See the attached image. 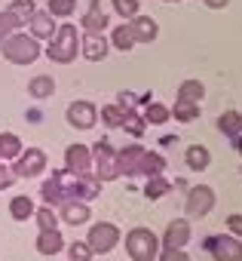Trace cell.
I'll use <instances>...</instances> for the list:
<instances>
[{
    "mask_svg": "<svg viewBox=\"0 0 242 261\" xmlns=\"http://www.w3.org/2000/svg\"><path fill=\"white\" fill-rule=\"evenodd\" d=\"M46 56L58 65H71L77 56H80V37H77V28L74 25H58L49 46H46Z\"/></svg>",
    "mask_w": 242,
    "mask_h": 261,
    "instance_id": "obj_1",
    "label": "cell"
},
{
    "mask_svg": "<svg viewBox=\"0 0 242 261\" xmlns=\"http://www.w3.org/2000/svg\"><path fill=\"white\" fill-rule=\"evenodd\" d=\"M0 46H4V59L13 62V65H34L40 59V40L31 37V34H22V31L7 37Z\"/></svg>",
    "mask_w": 242,
    "mask_h": 261,
    "instance_id": "obj_2",
    "label": "cell"
},
{
    "mask_svg": "<svg viewBox=\"0 0 242 261\" xmlns=\"http://www.w3.org/2000/svg\"><path fill=\"white\" fill-rule=\"evenodd\" d=\"M126 252L132 261H157L160 255V237L147 227H132L126 233Z\"/></svg>",
    "mask_w": 242,
    "mask_h": 261,
    "instance_id": "obj_3",
    "label": "cell"
},
{
    "mask_svg": "<svg viewBox=\"0 0 242 261\" xmlns=\"http://www.w3.org/2000/svg\"><path fill=\"white\" fill-rule=\"evenodd\" d=\"M92 163H95V172H92V175H95L101 185L119 178V160H116V151L110 148V142H95Z\"/></svg>",
    "mask_w": 242,
    "mask_h": 261,
    "instance_id": "obj_4",
    "label": "cell"
},
{
    "mask_svg": "<svg viewBox=\"0 0 242 261\" xmlns=\"http://www.w3.org/2000/svg\"><path fill=\"white\" fill-rule=\"evenodd\" d=\"M86 243H89L92 255H104V252H110V249H116V246H119V227H116V224H110V221H98V224H92V227H89Z\"/></svg>",
    "mask_w": 242,
    "mask_h": 261,
    "instance_id": "obj_5",
    "label": "cell"
},
{
    "mask_svg": "<svg viewBox=\"0 0 242 261\" xmlns=\"http://www.w3.org/2000/svg\"><path fill=\"white\" fill-rule=\"evenodd\" d=\"M205 249L211 252L215 261H242V240L239 237H208Z\"/></svg>",
    "mask_w": 242,
    "mask_h": 261,
    "instance_id": "obj_6",
    "label": "cell"
},
{
    "mask_svg": "<svg viewBox=\"0 0 242 261\" xmlns=\"http://www.w3.org/2000/svg\"><path fill=\"white\" fill-rule=\"evenodd\" d=\"M16 178H34L40 172H46V154L40 148H28L16 157V166H13Z\"/></svg>",
    "mask_w": 242,
    "mask_h": 261,
    "instance_id": "obj_7",
    "label": "cell"
},
{
    "mask_svg": "<svg viewBox=\"0 0 242 261\" xmlns=\"http://www.w3.org/2000/svg\"><path fill=\"white\" fill-rule=\"evenodd\" d=\"M211 206H215V191H211L208 185H196V188L187 191V215H190V218L208 215Z\"/></svg>",
    "mask_w": 242,
    "mask_h": 261,
    "instance_id": "obj_8",
    "label": "cell"
},
{
    "mask_svg": "<svg viewBox=\"0 0 242 261\" xmlns=\"http://www.w3.org/2000/svg\"><path fill=\"white\" fill-rule=\"evenodd\" d=\"M65 117H68V123L74 129H92L98 123V108L92 101H71L68 111H65Z\"/></svg>",
    "mask_w": 242,
    "mask_h": 261,
    "instance_id": "obj_9",
    "label": "cell"
},
{
    "mask_svg": "<svg viewBox=\"0 0 242 261\" xmlns=\"http://www.w3.org/2000/svg\"><path fill=\"white\" fill-rule=\"evenodd\" d=\"M65 169L74 175H86L92 169V151L86 145H68L65 148Z\"/></svg>",
    "mask_w": 242,
    "mask_h": 261,
    "instance_id": "obj_10",
    "label": "cell"
},
{
    "mask_svg": "<svg viewBox=\"0 0 242 261\" xmlns=\"http://www.w3.org/2000/svg\"><path fill=\"white\" fill-rule=\"evenodd\" d=\"M144 154H147V148H141V145L123 148V151L116 154V160H119V175H141V169H144Z\"/></svg>",
    "mask_w": 242,
    "mask_h": 261,
    "instance_id": "obj_11",
    "label": "cell"
},
{
    "mask_svg": "<svg viewBox=\"0 0 242 261\" xmlns=\"http://www.w3.org/2000/svg\"><path fill=\"white\" fill-rule=\"evenodd\" d=\"M187 243H190V221H181V218L178 221H169L160 246L163 249H184Z\"/></svg>",
    "mask_w": 242,
    "mask_h": 261,
    "instance_id": "obj_12",
    "label": "cell"
},
{
    "mask_svg": "<svg viewBox=\"0 0 242 261\" xmlns=\"http://www.w3.org/2000/svg\"><path fill=\"white\" fill-rule=\"evenodd\" d=\"M80 56L83 59H89V62H101L104 56H107V40H104V34H83L80 37Z\"/></svg>",
    "mask_w": 242,
    "mask_h": 261,
    "instance_id": "obj_13",
    "label": "cell"
},
{
    "mask_svg": "<svg viewBox=\"0 0 242 261\" xmlns=\"http://www.w3.org/2000/svg\"><path fill=\"white\" fill-rule=\"evenodd\" d=\"M55 28H58V25H55V19H52L46 10H43V13L37 10V13L28 19V31H31V37H37V40H52Z\"/></svg>",
    "mask_w": 242,
    "mask_h": 261,
    "instance_id": "obj_14",
    "label": "cell"
},
{
    "mask_svg": "<svg viewBox=\"0 0 242 261\" xmlns=\"http://www.w3.org/2000/svg\"><path fill=\"white\" fill-rule=\"evenodd\" d=\"M129 28H132V34H135V43H150V40H157V34H160V25H157V19H150V16H135V19H129Z\"/></svg>",
    "mask_w": 242,
    "mask_h": 261,
    "instance_id": "obj_15",
    "label": "cell"
},
{
    "mask_svg": "<svg viewBox=\"0 0 242 261\" xmlns=\"http://www.w3.org/2000/svg\"><path fill=\"white\" fill-rule=\"evenodd\" d=\"M62 221H68V224H74V227L86 224V221H89V206H86L83 200H68V203H62Z\"/></svg>",
    "mask_w": 242,
    "mask_h": 261,
    "instance_id": "obj_16",
    "label": "cell"
},
{
    "mask_svg": "<svg viewBox=\"0 0 242 261\" xmlns=\"http://www.w3.org/2000/svg\"><path fill=\"white\" fill-rule=\"evenodd\" d=\"M80 25H83V28H86L89 34H104V28H107L110 22H107V16L101 13V7H98V0H92V7H89V13H83Z\"/></svg>",
    "mask_w": 242,
    "mask_h": 261,
    "instance_id": "obj_17",
    "label": "cell"
},
{
    "mask_svg": "<svg viewBox=\"0 0 242 261\" xmlns=\"http://www.w3.org/2000/svg\"><path fill=\"white\" fill-rule=\"evenodd\" d=\"M62 249H65V240H62L58 227H55V230H40V233H37V252H40V255H58Z\"/></svg>",
    "mask_w": 242,
    "mask_h": 261,
    "instance_id": "obj_18",
    "label": "cell"
},
{
    "mask_svg": "<svg viewBox=\"0 0 242 261\" xmlns=\"http://www.w3.org/2000/svg\"><path fill=\"white\" fill-rule=\"evenodd\" d=\"M22 139L16 133H0V163H7V160H16L22 154Z\"/></svg>",
    "mask_w": 242,
    "mask_h": 261,
    "instance_id": "obj_19",
    "label": "cell"
},
{
    "mask_svg": "<svg viewBox=\"0 0 242 261\" xmlns=\"http://www.w3.org/2000/svg\"><path fill=\"white\" fill-rule=\"evenodd\" d=\"M218 129H221L227 139L242 136V114H239V111H224V114L218 117Z\"/></svg>",
    "mask_w": 242,
    "mask_h": 261,
    "instance_id": "obj_20",
    "label": "cell"
},
{
    "mask_svg": "<svg viewBox=\"0 0 242 261\" xmlns=\"http://www.w3.org/2000/svg\"><path fill=\"white\" fill-rule=\"evenodd\" d=\"M28 92H31V98H52V92H55V80H52L49 74H37V77H31Z\"/></svg>",
    "mask_w": 242,
    "mask_h": 261,
    "instance_id": "obj_21",
    "label": "cell"
},
{
    "mask_svg": "<svg viewBox=\"0 0 242 261\" xmlns=\"http://www.w3.org/2000/svg\"><path fill=\"white\" fill-rule=\"evenodd\" d=\"M184 163H187L193 172H202V169L211 163V154H208V148H202V145H190L187 154H184Z\"/></svg>",
    "mask_w": 242,
    "mask_h": 261,
    "instance_id": "obj_22",
    "label": "cell"
},
{
    "mask_svg": "<svg viewBox=\"0 0 242 261\" xmlns=\"http://www.w3.org/2000/svg\"><path fill=\"white\" fill-rule=\"evenodd\" d=\"M110 43H113V49H119V53H129V49L135 46V34H132L129 22L113 28V34H110Z\"/></svg>",
    "mask_w": 242,
    "mask_h": 261,
    "instance_id": "obj_23",
    "label": "cell"
},
{
    "mask_svg": "<svg viewBox=\"0 0 242 261\" xmlns=\"http://www.w3.org/2000/svg\"><path fill=\"white\" fill-rule=\"evenodd\" d=\"M169 114H172L178 123H193V120L199 117V105H196V101H181V98H175V108H169Z\"/></svg>",
    "mask_w": 242,
    "mask_h": 261,
    "instance_id": "obj_24",
    "label": "cell"
},
{
    "mask_svg": "<svg viewBox=\"0 0 242 261\" xmlns=\"http://www.w3.org/2000/svg\"><path fill=\"white\" fill-rule=\"evenodd\" d=\"M119 126H123L129 136H135V139H141L144 129H147V123H144V117H141L138 111H123V120H119Z\"/></svg>",
    "mask_w": 242,
    "mask_h": 261,
    "instance_id": "obj_25",
    "label": "cell"
},
{
    "mask_svg": "<svg viewBox=\"0 0 242 261\" xmlns=\"http://www.w3.org/2000/svg\"><path fill=\"white\" fill-rule=\"evenodd\" d=\"M10 215H13L16 221H28V218L34 215V200H31L28 194L13 197V203H10Z\"/></svg>",
    "mask_w": 242,
    "mask_h": 261,
    "instance_id": "obj_26",
    "label": "cell"
},
{
    "mask_svg": "<svg viewBox=\"0 0 242 261\" xmlns=\"http://www.w3.org/2000/svg\"><path fill=\"white\" fill-rule=\"evenodd\" d=\"M141 117H144V123L160 126V123H169V117H172V114H169V108H166V105H160V101H147Z\"/></svg>",
    "mask_w": 242,
    "mask_h": 261,
    "instance_id": "obj_27",
    "label": "cell"
},
{
    "mask_svg": "<svg viewBox=\"0 0 242 261\" xmlns=\"http://www.w3.org/2000/svg\"><path fill=\"white\" fill-rule=\"evenodd\" d=\"M202 95H205V86H202L199 80H184V83L178 86V98H181V101H196V105H199Z\"/></svg>",
    "mask_w": 242,
    "mask_h": 261,
    "instance_id": "obj_28",
    "label": "cell"
},
{
    "mask_svg": "<svg viewBox=\"0 0 242 261\" xmlns=\"http://www.w3.org/2000/svg\"><path fill=\"white\" fill-rule=\"evenodd\" d=\"M74 10H77V0H49L46 4V13L52 19H71Z\"/></svg>",
    "mask_w": 242,
    "mask_h": 261,
    "instance_id": "obj_29",
    "label": "cell"
},
{
    "mask_svg": "<svg viewBox=\"0 0 242 261\" xmlns=\"http://www.w3.org/2000/svg\"><path fill=\"white\" fill-rule=\"evenodd\" d=\"M7 13H10V16H16L22 25H28V19H31L37 10H34V0H13V4L7 7Z\"/></svg>",
    "mask_w": 242,
    "mask_h": 261,
    "instance_id": "obj_30",
    "label": "cell"
},
{
    "mask_svg": "<svg viewBox=\"0 0 242 261\" xmlns=\"http://www.w3.org/2000/svg\"><path fill=\"white\" fill-rule=\"evenodd\" d=\"M172 191V185L163 178V175H154V178H147V185H144V197H150V200H160V197H166Z\"/></svg>",
    "mask_w": 242,
    "mask_h": 261,
    "instance_id": "obj_31",
    "label": "cell"
},
{
    "mask_svg": "<svg viewBox=\"0 0 242 261\" xmlns=\"http://www.w3.org/2000/svg\"><path fill=\"white\" fill-rule=\"evenodd\" d=\"M34 218H37L40 230H55V227H58V215H55L52 206H40V209H34Z\"/></svg>",
    "mask_w": 242,
    "mask_h": 261,
    "instance_id": "obj_32",
    "label": "cell"
},
{
    "mask_svg": "<svg viewBox=\"0 0 242 261\" xmlns=\"http://www.w3.org/2000/svg\"><path fill=\"white\" fill-rule=\"evenodd\" d=\"M19 28H22V22H19L16 16H10L7 10H0V43H4L7 37H13Z\"/></svg>",
    "mask_w": 242,
    "mask_h": 261,
    "instance_id": "obj_33",
    "label": "cell"
},
{
    "mask_svg": "<svg viewBox=\"0 0 242 261\" xmlns=\"http://www.w3.org/2000/svg\"><path fill=\"white\" fill-rule=\"evenodd\" d=\"M113 10L129 22V19H135V16H138V0H113Z\"/></svg>",
    "mask_w": 242,
    "mask_h": 261,
    "instance_id": "obj_34",
    "label": "cell"
},
{
    "mask_svg": "<svg viewBox=\"0 0 242 261\" xmlns=\"http://www.w3.org/2000/svg\"><path fill=\"white\" fill-rule=\"evenodd\" d=\"M68 255H71V261H89L92 258V249H89V243H71L68 246Z\"/></svg>",
    "mask_w": 242,
    "mask_h": 261,
    "instance_id": "obj_35",
    "label": "cell"
},
{
    "mask_svg": "<svg viewBox=\"0 0 242 261\" xmlns=\"http://www.w3.org/2000/svg\"><path fill=\"white\" fill-rule=\"evenodd\" d=\"M101 120H104L107 126H119V120H123V108H116V105L101 108Z\"/></svg>",
    "mask_w": 242,
    "mask_h": 261,
    "instance_id": "obj_36",
    "label": "cell"
},
{
    "mask_svg": "<svg viewBox=\"0 0 242 261\" xmlns=\"http://www.w3.org/2000/svg\"><path fill=\"white\" fill-rule=\"evenodd\" d=\"M157 258H160V261H190V255H187L184 249H163Z\"/></svg>",
    "mask_w": 242,
    "mask_h": 261,
    "instance_id": "obj_37",
    "label": "cell"
},
{
    "mask_svg": "<svg viewBox=\"0 0 242 261\" xmlns=\"http://www.w3.org/2000/svg\"><path fill=\"white\" fill-rule=\"evenodd\" d=\"M135 105H138V98H135L132 92H119V95H116V108H123V111H135Z\"/></svg>",
    "mask_w": 242,
    "mask_h": 261,
    "instance_id": "obj_38",
    "label": "cell"
},
{
    "mask_svg": "<svg viewBox=\"0 0 242 261\" xmlns=\"http://www.w3.org/2000/svg\"><path fill=\"white\" fill-rule=\"evenodd\" d=\"M16 181V172L7 166V163H0V188H10Z\"/></svg>",
    "mask_w": 242,
    "mask_h": 261,
    "instance_id": "obj_39",
    "label": "cell"
},
{
    "mask_svg": "<svg viewBox=\"0 0 242 261\" xmlns=\"http://www.w3.org/2000/svg\"><path fill=\"white\" fill-rule=\"evenodd\" d=\"M227 230L242 240V215H230V218H227Z\"/></svg>",
    "mask_w": 242,
    "mask_h": 261,
    "instance_id": "obj_40",
    "label": "cell"
},
{
    "mask_svg": "<svg viewBox=\"0 0 242 261\" xmlns=\"http://www.w3.org/2000/svg\"><path fill=\"white\" fill-rule=\"evenodd\" d=\"M227 4H230V0H205V7H208V10H224Z\"/></svg>",
    "mask_w": 242,
    "mask_h": 261,
    "instance_id": "obj_41",
    "label": "cell"
},
{
    "mask_svg": "<svg viewBox=\"0 0 242 261\" xmlns=\"http://www.w3.org/2000/svg\"><path fill=\"white\" fill-rule=\"evenodd\" d=\"M233 142H236V151H239V154H242V136H236V139H233Z\"/></svg>",
    "mask_w": 242,
    "mask_h": 261,
    "instance_id": "obj_42",
    "label": "cell"
},
{
    "mask_svg": "<svg viewBox=\"0 0 242 261\" xmlns=\"http://www.w3.org/2000/svg\"><path fill=\"white\" fill-rule=\"evenodd\" d=\"M163 4H178V0H163Z\"/></svg>",
    "mask_w": 242,
    "mask_h": 261,
    "instance_id": "obj_43",
    "label": "cell"
}]
</instances>
